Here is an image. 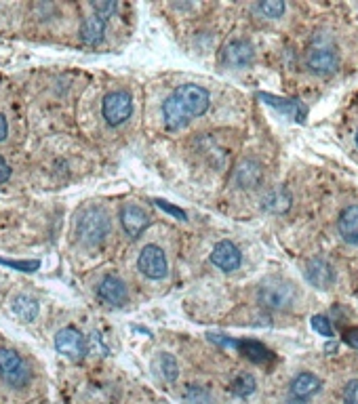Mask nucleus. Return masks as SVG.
Masks as SVG:
<instances>
[{
  "mask_svg": "<svg viewBox=\"0 0 358 404\" xmlns=\"http://www.w3.org/2000/svg\"><path fill=\"white\" fill-rule=\"evenodd\" d=\"M120 224H122V230L127 232L129 238H139L145 228L150 226V215L139 207V205H133V202H127V205L120 207Z\"/></svg>",
  "mask_w": 358,
  "mask_h": 404,
  "instance_id": "9",
  "label": "nucleus"
},
{
  "mask_svg": "<svg viewBox=\"0 0 358 404\" xmlns=\"http://www.w3.org/2000/svg\"><path fill=\"white\" fill-rule=\"evenodd\" d=\"M9 177H11V168H9V164L5 162V158L0 156V183H5Z\"/></svg>",
  "mask_w": 358,
  "mask_h": 404,
  "instance_id": "32",
  "label": "nucleus"
},
{
  "mask_svg": "<svg viewBox=\"0 0 358 404\" xmlns=\"http://www.w3.org/2000/svg\"><path fill=\"white\" fill-rule=\"evenodd\" d=\"M310 324H312V329L318 333V335H322V337H335V329H333V324H331V320L327 318V316H322V314H316V316H312V320H310Z\"/></svg>",
  "mask_w": 358,
  "mask_h": 404,
  "instance_id": "26",
  "label": "nucleus"
},
{
  "mask_svg": "<svg viewBox=\"0 0 358 404\" xmlns=\"http://www.w3.org/2000/svg\"><path fill=\"white\" fill-rule=\"evenodd\" d=\"M97 297L112 308H120L129 301V289L118 276H106L97 284Z\"/></svg>",
  "mask_w": 358,
  "mask_h": 404,
  "instance_id": "11",
  "label": "nucleus"
},
{
  "mask_svg": "<svg viewBox=\"0 0 358 404\" xmlns=\"http://www.w3.org/2000/svg\"><path fill=\"white\" fill-rule=\"evenodd\" d=\"M320 385H322V381H320L316 375H312V373H299V375L293 377V381H291V385H289V394H291L293 400L306 402V400H310L314 394H318Z\"/></svg>",
  "mask_w": 358,
  "mask_h": 404,
  "instance_id": "15",
  "label": "nucleus"
},
{
  "mask_svg": "<svg viewBox=\"0 0 358 404\" xmlns=\"http://www.w3.org/2000/svg\"><path fill=\"white\" fill-rule=\"evenodd\" d=\"M234 183L241 189H257L264 183V166L255 158H245L234 168Z\"/></svg>",
  "mask_w": 358,
  "mask_h": 404,
  "instance_id": "10",
  "label": "nucleus"
},
{
  "mask_svg": "<svg viewBox=\"0 0 358 404\" xmlns=\"http://www.w3.org/2000/svg\"><path fill=\"white\" fill-rule=\"evenodd\" d=\"M343 341H345L350 347H356V349H358V326L348 329V331L343 333Z\"/></svg>",
  "mask_w": 358,
  "mask_h": 404,
  "instance_id": "31",
  "label": "nucleus"
},
{
  "mask_svg": "<svg viewBox=\"0 0 358 404\" xmlns=\"http://www.w3.org/2000/svg\"><path fill=\"white\" fill-rule=\"evenodd\" d=\"M232 389H234V394H238V396H243V398L251 396V394L255 391V379H253V375H247V373L238 375V377L234 379V383H232Z\"/></svg>",
  "mask_w": 358,
  "mask_h": 404,
  "instance_id": "25",
  "label": "nucleus"
},
{
  "mask_svg": "<svg viewBox=\"0 0 358 404\" xmlns=\"http://www.w3.org/2000/svg\"><path fill=\"white\" fill-rule=\"evenodd\" d=\"M306 68L312 74H318V76L333 74L339 68V55H337V51L331 45L314 43L306 51Z\"/></svg>",
  "mask_w": 358,
  "mask_h": 404,
  "instance_id": "4",
  "label": "nucleus"
},
{
  "mask_svg": "<svg viewBox=\"0 0 358 404\" xmlns=\"http://www.w3.org/2000/svg\"><path fill=\"white\" fill-rule=\"evenodd\" d=\"M137 268L150 280H162L169 274L166 255L158 245H145L141 249V253L137 257Z\"/></svg>",
  "mask_w": 358,
  "mask_h": 404,
  "instance_id": "7",
  "label": "nucleus"
},
{
  "mask_svg": "<svg viewBox=\"0 0 358 404\" xmlns=\"http://www.w3.org/2000/svg\"><path fill=\"white\" fill-rule=\"evenodd\" d=\"M156 202V207H160L162 211H166V213H171V215H175L177 219H182V222H186L188 219V215H186V211H182L179 207H173L171 202H166V200H154Z\"/></svg>",
  "mask_w": 358,
  "mask_h": 404,
  "instance_id": "30",
  "label": "nucleus"
},
{
  "mask_svg": "<svg viewBox=\"0 0 358 404\" xmlns=\"http://www.w3.org/2000/svg\"><path fill=\"white\" fill-rule=\"evenodd\" d=\"M337 230L348 245H358V205H350L341 211Z\"/></svg>",
  "mask_w": 358,
  "mask_h": 404,
  "instance_id": "16",
  "label": "nucleus"
},
{
  "mask_svg": "<svg viewBox=\"0 0 358 404\" xmlns=\"http://www.w3.org/2000/svg\"><path fill=\"white\" fill-rule=\"evenodd\" d=\"M93 9H95V15H99L106 22L116 11V3H112V0H108V3H93Z\"/></svg>",
  "mask_w": 358,
  "mask_h": 404,
  "instance_id": "29",
  "label": "nucleus"
},
{
  "mask_svg": "<svg viewBox=\"0 0 358 404\" xmlns=\"http://www.w3.org/2000/svg\"><path fill=\"white\" fill-rule=\"evenodd\" d=\"M211 106V95L199 85H184L175 89L162 103V118L169 131L184 129L192 118L203 116Z\"/></svg>",
  "mask_w": 358,
  "mask_h": 404,
  "instance_id": "1",
  "label": "nucleus"
},
{
  "mask_svg": "<svg viewBox=\"0 0 358 404\" xmlns=\"http://www.w3.org/2000/svg\"><path fill=\"white\" fill-rule=\"evenodd\" d=\"M103 32H106V22L99 17V15H89L85 22H83V28H80V38L85 45H99L103 41Z\"/></svg>",
  "mask_w": 358,
  "mask_h": 404,
  "instance_id": "18",
  "label": "nucleus"
},
{
  "mask_svg": "<svg viewBox=\"0 0 358 404\" xmlns=\"http://www.w3.org/2000/svg\"><path fill=\"white\" fill-rule=\"evenodd\" d=\"M354 139H356V147H358V131H356V137H354Z\"/></svg>",
  "mask_w": 358,
  "mask_h": 404,
  "instance_id": "34",
  "label": "nucleus"
},
{
  "mask_svg": "<svg viewBox=\"0 0 358 404\" xmlns=\"http://www.w3.org/2000/svg\"><path fill=\"white\" fill-rule=\"evenodd\" d=\"M255 11L266 20H278L285 13V3L282 0H264L255 7Z\"/></svg>",
  "mask_w": 358,
  "mask_h": 404,
  "instance_id": "23",
  "label": "nucleus"
},
{
  "mask_svg": "<svg viewBox=\"0 0 358 404\" xmlns=\"http://www.w3.org/2000/svg\"><path fill=\"white\" fill-rule=\"evenodd\" d=\"M0 266H7L11 270H17V272H36L41 268V261L38 259H30V261H15V259H0Z\"/></svg>",
  "mask_w": 358,
  "mask_h": 404,
  "instance_id": "27",
  "label": "nucleus"
},
{
  "mask_svg": "<svg viewBox=\"0 0 358 404\" xmlns=\"http://www.w3.org/2000/svg\"><path fill=\"white\" fill-rule=\"evenodd\" d=\"M13 312H15V316L22 318L24 322H32V320L38 316L41 305H38V301H36L34 297H30V295H17V297L13 299Z\"/></svg>",
  "mask_w": 358,
  "mask_h": 404,
  "instance_id": "21",
  "label": "nucleus"
},
{
  "mask_svg": "<svg viewBox=\"0 0 358 404\" xmlns=\"http://www.w3.org/2000/svg\"><path fill=\"white\" fill-rule=\"evenodd\" d=\"M7 133H9V124H7V118L0 114V141L7 139Z\"/></svg>",
  "mask_w": 358,
  "mask_h": 404,
  "instance_id": "33",
  "label": "nucleus"
},
{
  "mask_svg": "<svg viewBox=\"0 0 358 404\" xmlns=\"http://www.w3.org/2000/svg\"><path fill=\"white\" fill-rule=\"evenodd\" d=\"M257 301L268 310H291L299 301V291L285 278H266L257 289Z\"/></svg>",
  "mask_w": 358,
  "mask_h": 404,
  "instance_id": "3",
  "label": "nucleus"
},
{
  "mask_svg": "<svg viewBox=\"0 0 358 404\" xmlns=\"http://www.w3.org/2000/svg\"><path fill=\"white\" fill-rule=\"evenodd\" d=\"M211 261L213 266H217L220 270L224 272H234L241 268L243 264V255L238 251V247L230 240H222L213 247V253H211Z\"/></svg>",
  "mask_w": 358,
  "mask_h": 404,
  "instance_id": "13",
  "label": "nucleus"
},
{
  "mask_svg": "<svg viewBox=\"0 0 358 404\" xmlns=\"http://www.w3.org/2000/svg\"><path fill=\"white\" fill-rule=\"evenodd\" d=\"M152 368H154V370L158 373V377L164 379V381H175L177 375H179V364H177L175 356H171V354H166V352H160V354L154 358Z\"/></svg>",
  "mask_w": 358,
  "mask_h": 404,
  "instance_id": "20",
  "label": "nucleus"
},
{
  "mask_svg": "<svg viewBox=\"0 0 358 404\" xmlns=\"http://www.w3.org/2000/svg\"><path fill=\"white\" fill-rule=\"evenodd\" d=\"M289 207H291V194L282 185L268 189L266 196L262 198V209H266L268 213H285Z\"/></svg>",
  "mask_w": 358,
  "mask_h": 404,
  "instance_id": "17",
  "label": "nucleus"
},
{
  "mask_svg": "<svg viewBox=\"0 0 358 404\" xmlns=\"http://www.w3.org/2000/svg\"><path fill=\"white\" fill-rule=\"evenodd\" d=\"M259 99H264L266 103L282 110V112L289 114L293 120H303V118H306V108H303L299 101H295V99H278V97L268 95V93H259Z\"/></svg>",
  "mask_w": 358,
  "mask_h": 404,
  "instance_id": "19",
  "label": "nucleus"
},
{
  "mask_svg": "<svg viewBox=\"0 0 358 404\" xmlns=\"http://www.w3.org/2000/svg\"><path fill=\"white\" fill-rule=\"evenodd\" d=\"M112 232L110 215L101 207H89L78 215L76 236L85 247H99Z\"/></svg>",
  "mask_w": 358,
  "mask_h": 404,
  "instance_id": "2",
  "label": "nucleus"
},
{
  "mask_svg": "<svg viewBox=\"0 0 358 404\" xmlns=\"http://www.w3.org/2000/svg\"><path fill=\"white\" fill-rule=\"evenodd\" d=\"M0 377L11 387H24L30 381V370L22 356L9 347H0Z\"/></svg>",
  "mask_w": 358,
  "mask_h": 404,
  "instance_id": "5",
  "label": "nucleus"
},
{
  "mask_svg": "<svg viewBox=\"0 0 358 404\" xmlns=\"http://www.w3.org/2000/svg\"><path fill=\"white\" fill-rule=\"evenodd\" d=\"M55 349L70 360H80L87 354V339L78 329L66 326L55 335Z\"/></svg>",
  "mask_w": 358,
  "mask_h": 404,
  "instance_id": "8",
  "label": "nucleus"
},
{
  "mask_svg": "<svg viewBox=\"0 0 358 404\" xmlns=\"http://www.w3.org/2000/svg\"><path fill=\"white\" fill-rule=\"evenodd\" d=\"M306 278H308V282H310L312 287L324 291V289H329V287L335 282V270H333V266H331L327 259L316 257V259H310V261H308V266H306Z\"/></svg>",
  "mask_w": 358,
  "mask_h": 404,
  "instance_id": "14",
  "label": "nucleus"
},
{
  "mask_svg": "<svg viewBox=\"0 0 358 404\" xmlns=\"http://www.w3.org/2000/svg\"><path fill=\"white\" fill-rule=\"evenodd\" d=\"M253 59H255V51H253L251 43H247V41H232V43L222 51V64H224L226 68L241 70V68L251 66Z\"/></svg>",
  "mask_w": 358,
  "mask_h": 404,
  "instance_id": "12",
  "label": "nucleus"
},
{
  "mask_svg": "<svg viewBox=\"0 0 358 404\" xmlns=\"http://www.w3.org/2000/svg\"><path fill=\"white\" fill-rule=\"evenodd\" d=\"M238 347L247 354V358H251L253 362H266L272 358V354L268 352V347H264L257 341H241Z\"/></svg>",
  "mask_w": 358,
  "mask_h": 404,
  "instance_id": "22",
  "label": "nucleus"
},
{
  "mask_svg": "<svg viewBox=\"0 0 358 404\" xmlns=\"http://www.w3.org/2000/svg\"><path fill=\"white\" fill-rule=\"evenodd\" d=\"M131 112H133V99L127 91H112L103 97L101 114L108 124L118 127L127 122L131 118Z\"/></svg>",
  "mask_w": 358,
  "mask_h": 404,
  "instance_id": "6",
  "label": "nucleus"
},
{
  "mask_svg": "<svg viewBox=\"0 0 358 404\" xmlns=\"http://www.w3.org/2000/svg\"><path fill=\"white\" fill-rule=\"evenodd\" d=\"M343 404H358V379L348 381L343 389Z\"/></svg>",
  "mask_w": 358,
  "mask_h": 404,
  "instance_id": "28",
  "label": "nucleus"
},
{
  "mask_svg": "<svg viewBox=\"0 0 358 404\" xmlns=\"http://www.w3.org/2000/svg\"><path fill=\"white\" fill-rule=\"evenodd\" d=\"M184 402L186 404H213L209 391L205 387H199V385H190L184 394Z\"/></svg>",
  "mask_w": 358,
  "mask_h": 404,
  "instance_id": "24",
  "label": "nucleus"
}]
</instances>
